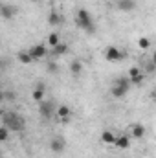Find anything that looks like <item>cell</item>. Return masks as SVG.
Wrapping results in <instances>:
<instances>
[{
  "instance_id": "6da1fadb",
  "label": "cell",
  "mask_w": 156,
  "mask_h": 158,
  "mask_svg": "<svg viewBox=\"0 0 156 158\" xmlns=\"http://www.w3.org/2000/svg\"><path fill=\"white\" fill-rule=\"evenodd\" d=\"M2 125L9 132H22L26 129V119L15 110H7V112L2 114Z\"/></svg>"
},
{
  "instance_id": "7a4b0ae2",
  "label": "cell",
  "mask_w": 156,
  "mask_h": 158,
  "mask_svg": "<svg viewBox=\"0 0 156 158\" xmlns=\"http://www.w3.org/2000/svg\"><path fill=\"white\" fill-rule=\"evenodd\" d=\"M76 24H77L84 33H88V35H92V33L96 31L94 19H92V15H90L86 9H79L77 11V15H76Z\"/></svg>"
},
{
  "instance_id": "3957f363",
  "label": "cell",
  "mask_w": 156,
  "mask_h": 158,
  "mask_svg": "<svg viewBox=\"0 0 156 158\" xmlns=\"http://www.w3.org/2000/svg\"><path fill=\"white\" fill-rule=\"evenodd\" d=\"M129 88H130V81L127 77H117L114 81V85H112V88H110V94H112V98H116V99H121V98H125L127 94H129Z\"/></svg>"
},
{
  "instance_id": "277c9868",
  "label": "cell",
  "mask_w": 156,
  "mask_h": 158,
  "mask_svg": "<svg viewBox=\"0 0 156 158\" xmlns=\"http://www.w3.org/2000/svg\"><path fill=\"white\" fill-rule=\"evenodd\" d=\"M55 116H57V119H59L63 125H68V123L72 121V109H70L68 105H59V107L55 109Z\"/></svg>"
},
{
  "instance_id": "5b68a950",
  "label": "cell",
  "mask_w": 156,
  "mask_h": 158,
  "mask_svg": "<svg viewBox=\"0 0 156 158\" xmlns=\"http://www.w3.org/2000/svg\"><path fill=\"white\" fill-rule=\"evenodd\" d=\"M28 53L31 55V59H33V61L44 59V57L48 55V46H46V44H33V46L28 50Z\"/></svg>"
},
{
  "instance_id": "8992f818",
  "label": "cell",
  "mask_w": 156,
  "mask_h": 158,
  "mask_svg": "<svg viewBox=\"0 0 156 158\" xmlns=\"http://www.w3.org/2000/svg\"><path fill=\"white\" fill-rule=\"evenodd\" d=\"M125 55H123V52L117 48V46H109L107 50H105V59L109 61V63H117V61H121Z\"/></svg>"
},
{
  "instance_id": "52a82bcc",
  "label": "cell",
  "mask_w": 156,
  "mask_h": 158,
  "mask_svg": "<svg viewBox=\"0 0 156 158\" xmlns=\"http://www.w3.org/2000/svg\"><path fill=\"white\" fill-rule=\"evenodd\" d=\"M39 112H40V116L44 119H51L53 118V114H55V109H53V103L51 101H40L39 103Z\"/></svg>"
},
{
  "instance_id": "ba28073f",
  "label": "cell",
  "mask_w": 156,
  "mask_h": 158,
  "mask_svg": "<svg viewBox=\"0 0 156 158\" xmlns=\"http://www.w3.org/2000/svg\"><path fill=\"white\" fill-rule=\"evenodd\" d=\"M112 147L121 149V151L129 149V147H130V136H129V134H119V136H116V140H114V145H112Z\"/></svg>"
},
{
  "instance_id": "9c48e42d",
  "label": "cell",
  "mask_w": 156,
  "mask_h": 158,
  "mask_svg": "<svg viewBox=\"0 0 156 158\" xmlns=\"http://www.w3.org/2000/svg\"><path fill=\"white\" fill-rule=\"evenodd\" d=\"M15 13H17L15 6H11V4H2V6H0V17H2L4 20H11V19L15 17Z\"/></svg>"
},
{
  "instance_id": "30bf717a",
  "label": "cell",
  "mask_w": 156,
  "mask_h": 158,
  "mask_svg": "<svg viewBox=\"0 0 156 158\" xmlns=\"http://www.w3.org/2000/svg\"><path fill=\"white\" fill-rule=\"evenodd\" d=\"M64 147H66V142H64L63 136H55V138L50 142V149H51L53 153H63Z\"/></svg>"
},
{
  "instance_id": "8fae6325",
  "label": "cell",
  "mask_w": 156,
  "mask_h": 158,
  "mask_svg": "<svg viewBox=\"0 0 156 158\" xmlns=\"http://www.w3.org/2000/svg\"><path fill=\"white\" fill-rule=\"evenodd\" d=\"M145 132H147V131H145V127H143L142 123H134V125L130 127V134H129V136L134 138V140H142V138L145 136Z\"/></svg>"
},
{
  "instance_id": "7c38bea8",
  "label": "cell",
  "mask_w": 156,
  "mask_h": 158,
  "mask_svg": "<svg viewBox=\"0 0 156 158\" xmlns=\"http://www.w3.org/2000/svg\"><path fill=\"white\" fill-rule=\"evenodd\" d=\"M31 99L37 101V103H40V101L44 99V83H37V85H35V88H33V92H31Z\"/></svg>"
},
{
  "instance_id": "4fadbf2b",
  "label": "cell",
  "mask_w": 156,
  "mask_h": 158,
  "mask_svg": "<svg viewBox=\"0 0 156 158\" xmlns=\"http://www.w3.org/2000/svg\"><path fill=\"white\" fill-rule=\"evenodd\" d=\"M101 143H105V145H114V140H116V134L112 132V131H103L101 132Z\"/></svg>"
},
{
  "instance_id": "5bb4252c",
  "label": "cell",
  "mask_w": 156,
  "mask_h": 158,
  "mask_svg": "<svg viewBox=\"0 0 156 158\" xmlns=\"http://www.w3.org/2000/svg\"><path fill=\"white\" fill-rule=\"evenodd\" d=\"M17 59H18L20 64H31V63H33V59H31V55L28 53V50H20V52L17 53Z\"/></svg>"
},
{
  "instance_id": "9a60e30c",
  "label": "cell",
  "mask_w": 156,
  "mask_h": 158,
  "mask_svg": "<svg viewBox=\"0 0 156 158\" xmlns=\"http://www.w3.org/2000/svg\"><path fill=\"white\" fill-rule=\"evenodd\" d=\"M61 22H63V17H61L55 9L50 11V15H48V24H50V26H59Z\"/></svg>"
},
{
  "instance_id": "2e32d148",
  "label": "cell",
  "mask_w": 156,
  "mask_h": 158,
  "mask_svg": "<svg viewBox=\"0 0 156 158\" xmlns=\"http://www.w3.org/2000/svg\"><path fill=\"white\" fill-rule=\"evenodd\" d=\"M53 55H64L66 52H68V44H64V42H59L57 46H53L51 50H50Z\"/></svg>"
},
{
  "instance_id": "e0dca14e",
  "label": "cell",
  "mask_w": 156,
  "mask_h": 158,
  "mask_svg": "<svg viewBox=\"0 0 156 158\" xmlns=\"http://www.w3.org/2000/svg\"><path fill=\"white\" fill-rule=\"evenodd\" d=\"M70 72H72L74 76H79V74L83 72V63L77 61V59H76V61H72V63H70Z\"/></svg>"
},
{
  "instance_id": "ac0fdd59",
  "label": "cell",
  "mask_w": 156,
  "mask_h": 158,
  "mask_svg": "<svg viewBox=\"0 0 156 158\" xmlns=\"http://www.w3.org/2000/svg\"><path fill=\"white\" fill-rule=\"evenodd\" d=\"M59 42H61V37H59V33H50V35H48V46H50V48L57 46Z\"/></svg>"
},
{
  "instance_id": "d6986e66",
  "label": "cell",
  "mask_w": 156,
  "mask_h": 158,
  "mask_svg": "<svg viewBox=\"0 0 156 158\" xmlns=\"http://www.w3.org/2000/svg\"><path fill=\"white\" fill-rule=\"evenodd\" d=\"M142 74V68H138V66H132L130 70H129V74H127V79H132V77H138Z\"/></svg>"
},
{
  "instance_id": "ffe728a7",
  "label": "cell",
  "mask_w": 156,
  "mask_h": 158,
  "mask_svg": "<svg viewBox=\"0 0 156 158\" xmlns=\"http://www.w3.org/2000/svg\"><path fill=\"white\" fill-rule=\"evenodd\" d=\"M138 46H140L142 50H149V48H151V40L147 39V37H142V39L138 40Z\"/></svg>"
},
{
  "instance_id": "44dd1931",
  "label": "cell",
  "mask_w": 156,
  "mask_h": 158,
  "mask_svg": "<svg viewBox=\"0 0 156 158\" xmlns=\"http://www.w3.org/2000/svg\"><path fill=\"white\" fill-rule=\"evenodd\" d=\"M7 138H9V131H7L4 125H0V143H4Z\"/></svg>"
},
{
  "instance_id": "7402d4cb",
  "label": "cell",
  "mask_w": 156,
  "mask_h": 158,
  "mask_svg": "<svg viewBox=\"0 0 156 158\" xmlns=\"http://www.w3.org/2000/svg\"><path fill=\"white\" fill-rule=\"evenodd\" d=\"M132 7H134V2H119V9H123V11H127V9L130 11Z\"/></svg>"
},
{
  "instance_id": "603a6c76",
  "label": "cell",
  "mask_w": 156,
  "mask_h": 158,
  "mask_svg": "<svg viewBox=\"0 0 156 158\" xmlns=\"http://www.w3.org/2000/svg\"><path fill=\"white\" fill-rule=\"evenodd\" d=\"M129 81H130V85H136V86H138V85H142V83H143V74H140L138 77L129 79Z\"/></svg>"
},
{
  "instance_id": "cb8c5ba5",
  "label": "cell",
  "mask_w": 156,
  "mask_h": 158,
  "mask_svg": "<svg viewBox=\"0 0 156 158\" xmlns=\"http://www.w3.org/2000/svg\"><path fill=\"white\" fill-rule=\"evenodd\" d=\"M48 72L50 74H55L57 72V64L55 63H48Z\"/></svg>"
},
{
  "instance_id": "d4e9b609",
  "label": "cell",
  "mask_w": 156,
  "mask_h": 158,
  "mask_svg": "<svg viewBox=\"0 0 156 158\" xmlns=\"http://www.w3.org/2000/svg\"><path fill=\"white\" fill-rule=\"evenodd\" d=\"M4 99L13 101V99H15V92H4Z\"/></svg>"
},
{
  "instance_id": "484cf974",
  "label": "cell",
  "mask_w": 156,
  "mask_h": 158,
  "mask_svg": "<svg viewBox=\"0 0 156 158\" xmlns=\"http://www.w3.org/2000/svg\"><path fill=\"white\" fill-rule=\"evenodd\" d=\"M0 101H4V92L0 90Z\"/></svg>"
},
{
  "instance_id": "4316f807",
  "label": "cell",
  "mask_w": 156,
  "mask_h": 158,
  "mask_svg": "<svg viewBox=\"0 0 156 158\" xmlns=\"http://www.w3.org/2000/svg\"><path fill=\"white\" fill-rule=\"evenodd\" d=\"M119 2H134V0H119Z\"/></svg>"
},
{
  "instance_id": "83f0119b",
  "label": "cell",
  "mask_w": 156,
  "mask_h": 158,
  "mask_svg": "<svg viewBox=\"0 0 156 158\" xmlns=\"http://www.w3.org/2000/svg\"><path fill=\"white\" fill-rule=\"evenodd\" d=\"M2 64H4V63H2V59H0V68H2Z\"/></svg>"
},
{
  "instance_id": "f1b7e54d",
  "label": "cell",
  "mask_w": 156,
  "mask_h": 158,
  "mask_svg": "<svg viewBox=\"0 0 156 158\" xmlns=\"http://www.w3.org/2000/svg\"><path fill=\"white\" fill-rule=\"evenodd\" d=\"M31 2H37V0H31Z\"/></svg>"
},
{
  "instance_id": "f546056e",
  "label": "cell",
  "mask_w": 156,
  "mask_h": 158,
  "mask_svg": "<svg viewBox=\"0 0 156 158\" xmlns=\"http://www.w3.org/2000/svg\"><path fill=\"white\" fill-rule=\"evenodd\" d=\"M112 2H114V0H112Z\"/></svg>"
}]
</instances>
